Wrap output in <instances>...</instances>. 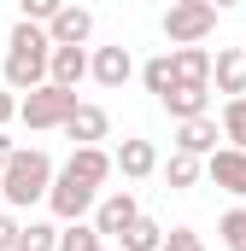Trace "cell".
Returning <instances> with one entry per match:
<instances>
[{
  "label": "cell",
  "instance_id": "obj_20",
  "mask_svg": "<svg viewBox=\"0 0 246 251\" xmlns=\"http://www.w3.org/2000/svg\"><path fill=\"white\" fill-rule=\"evenodd\" d=\"M141 76H147V94H158V100H164V94L176 88V64H170V53L147 59V70H141Z\"/></svg>",
  "mask_w": 246,
  "mask_h": 251
},
{
  "label": "cell",
  "instance_id": "obj_26",
  "mask_svg": "<svg viewBox=\"0 0 246 251\" xmlns=\"http://www.w3.org/2000/svg\"><path fill=\"white\" fill-rule=\"evenodd\" d=\"M12 117H18V94H6V88H0V134H6Z\"/></svg>",
  "mask_w": 246,
  "mask_h": 251
},
{
  "label": "cell",
  "instance_id": "obj_19",
  "mask_svg": "<svg viewBox=\"0 0 246 251\" xmlns=\"http://www.w3.org/2000/svg\"><path fill=\"white\" fill-rule=\"evenodd\" d=\"M12 251H59V228L53 222H18Z\"/></svg>",
  "mask_w": 246,
  "mask_h": 251
},
{
  "label": "cell",
  "instance_id": "obj_28",
  "mask_svg": "<svg viewBox=\"0 0 246 251\" xmlns=\"http://www.w3.org/2000/svg\"><path fill=\"white\" fill-rule=\"evenodd\" d=\"M12 152H18V146H12V140H6V134H0V170H6V164H12Z\"/></svg>",
  "mask_w": 246,
  "mask_h": 251
},
{
  "label": "cell",
  "instance_id": "obj_14",
  "mask_svg": "<svg viewBox=\"0 0 246 251\" xmlns=\"http://www.w3.org/2000/svg\"><path fill=\"white\" fill-rule=\"evenodd\" d=\"M170 64H176V82L182 88H211V53L205 47H176Z\"/></svg>",
  "mask_w": 246,
  "mask_h": 251
},
{
  "label": "cell",
  "instance_id": "obj_29",
  "mask_svg": "<svg viewBox=\"0 0 246 251\" xmlns=\"http://www.w3.org/2000/svg\"><path fill=\"white\" fill-rule=\"evenodd\" d=\"M94 251H106V246H94Z\"/></svg>",
  "mask_w": 246,
  "mask_h": 251
},
{
  "label": "cell",
  "instance_id": "obj_22",
  "mask_svg": "<svg viewBox=\"0 0 246 251\" xmlns=\"http://www.w3.org/2000/svg\"><path fill=\"white\" fill-rule=\"evenodd\" d=\"M164 176H170V187H193V181H199V158H187V152H170Z\"/></svg>",
  "mask_w": 246,
  "mask_h": 251
},
{
  "label": "cell",
  "instance_id": "obj_23",
  "mask_svg": "<svg viewBox=\"0 0 246 251\" xmlns=\"http://www.w3.org/2000/svg\"><path fill=\"white\" fill-rule=\"evenodd\" d=\"M94 246H106L94 228H82V222H70V228H59V251H94Z\"/></svg>",
  "mask_w": 246,
  "mask_h": 251
},
{
  "label": "cell",
  "instance_id": "obj_17",
  "mask_svg": "<svg viewBox=\"0 0 246 251\" xmlns=\"http://www.w3.org/2000/svg\"><path fill=\"white\" fill-rule=\"evenodd\" d=\"M205 100H211V88H182V82H176L158 105H164L176 123H193V117H205Z\"/></svg>",
  "mask_w": 246,
  "mask_h": 251
},
{
  "label": "cell",
  "instance_id": "obj_13",
  "mask_svg": "<svg viewBox=\"0 0 246 251\" xmlns=\"http://www.w3.org/2000/svg\"><path fill=\"white\" fill-rule=\"evenodd\" d=\"M106 128H112V117H106L100 105H76V111L64 117V134H70L76 146H94V140H106Z\"/></svg>",
  "mask_w": 246,
  "mask_h": 251
},
{
  "label": "cell",
  "instance_id": "obj_27",
  "mask_svg": "<svg viewBox=\"0 0 246 251\" xmlns=\"http://www.w3.org/2000/svg\"><path fill=\"white\" fill-rule=\"evenodd\" d=\"M12 240H18V222H12V216H0V251H12Z\"/></svg>",
  "mask_w": 246,
  "mask_h": 251
},
{
  "label": "cell",
  "instance_id": "obj_1",
  "mask_svg": "<svg viewBox=\"0 0 246 251\" xmlns=\"http://www.w3.org/2000/svg\"><path fill=\"white\" fill-rule=\"evenodd\" d=\"M47 53H53L47 29L18 24L12 41H6V94H35V88H47Z\"/></svg>",
  "mask_w": 246,
  "mask_h": 251
},
{
  "label": "cell",
  "instance_id": "obj_16",
  "mask_svg": "<svg viewBox=\"0 0 246 251\" xmlns=\"http://www.w3.org/2000/svg\"><path fill=\"white\" fill-rule=\"evenodd\" d=\"M176 152H187V158H199V152H217V117L176 123Z\"/></svg>",
  "mask_w": 246,
  "mask_h": 251
},
{
  "label": "cell",
  "instance_id": "obj_12",
  "mask_svg": "<svg viewBox=\"0 0 246 251\" xmlns=\"http://www.w3.org/2000/svg\"><path fill=\"white\" fill-rule=\"evenodd\" d=\"M64 176H76L82 187L100 193V181L112 176V152H100V146H76V152H70V164H64Z\"/></svg>",
  "mask_w": 246,
  "mask_h": 251
},
{
  "label": "cell",
  "instance_id": "obj_18",
  "mask_svg": "<svg viewBox=\"0 0 246 251\" xmlns=\"http://www.w3.org/2000/svg\"><path fill=\"white\" fill-rule=\"evenodd\" d=\"M118 240H123V251H164V228H158V222H147V216H135Z\"/></svg>",
  "mask_w": 246,
  "mask_h": 251
},
{
  "label": "cell",
  "instance_id": "obj_3",
  "mask_svg": "<svg viewBox=\"0 0 246 251\" xmlns=\"http://www.w3.org/2000/svg\"><path fill=\"white\" fill-rule=\"evenodd\" d=\"M211 29H217V6H211V0H176V6L164 12L170 47H199Z\"/></svg>",
  "mask_w": 246,
  "mask_h": 251
},
{
  "label": "cell",
  "instance_id": "obj_24",
  "mask_svg": "<svg viewBox=\"0 0 246 251\" xmlns=\"http://www.w3.org/2000/svg\"><path fill=\"white\" fill-rule=\"evenodd\" d=\"M217 234H223L229 251H246V210H229V216L217 222Z\"/></svg>",
  "mask_w": 246,
  "mask_h": 251
},
{
  "label": "cell",
  "instance_id": "obj_9",
  "mask_svg": "<svg viewBox=\"0 0 246 251\" xmlns=\"http://www.w3.org/2000/svg\"><path fill=\"white\" fill-rule=\"evenodd\" d=\"M82 76H88V53H82V47H53V53H47V82H53V88L76 94Z\"/></svg>",
  "mask_w": 246,
  "mask_h": 251
},
{
  "label": "cell",
  "instance_id": "obj_4",
  "mask_svg": "<svg viewBox=\"0 0 246 251\" xmlns=\"http://www.w3.org/2000/svg\"><path fill=\"white\" fill-rule=\"evenodd\" d=\"M76 105H82L76 94H64V88L47 82V88H35L30 100H18V117H24L30 128H64V117H70Z\"/></svg>",
  "mask_w": 246,
  "mask_h": 251
},
{
  "label": "cell",
  "instance_id": "obj_10",
  "mask_svg": "<svg viewBox=\"0 0 246 251\" xmlns=\"http://www.w3.org/2000/svg\"><path fill=\"white\" fill-rule=\"evenodd\" d=\"M211 82H217V94L246 100V53H241V47H223V53L211 59Z\"/></svg>",
  "mask_w": 246,
  "mask_h": 251
},
{
  "label": "cell",
  "instance_id": "obj_11",
  "mask_svg": "<svg viewBox=\"0 0 246 251\" xmlns=\"http://www.w3.org/2000/svg\"><path fill=\"white\" fill-rule=\"evenodd\" d=\"M88 76H94L100 88H123V82L135 76V59H129V47H100V53L88 59Z\"/></svg>",
  "mask_w": 246,
  "mask_h": 251
},
{
  "label": "cell",
  "instance_id": "obj_5",
  "mask_svg": "<svg viewBox=\"0 0 246 251\" xmlns=\"http://www.w3.org/2000/svg\"><path fill=\"white\" fill-rule=\"evenodd\" d=\"M47 204H53V216L59 222H82L88 210H94V187H82L76 176H53V187H47Z\"/></svg>",
  "mask_w": 246,
  "mask_h": 251
},
{
  "label": "cell",
  "instance_id": "obj_15",
  "mask_svg": "<svg viewBox=\"0 0 246 251\" xmlns=\"http://www.w3.org/2000/svg\"><path fill=\"white\" fill-rule=\"evenodd\" d=\"M112 170H123L129 181L153 176V170H158V152H153V140H123V146H118V158H112Z\"/></svg>",
  "mask_w": 246,
  "mask_h": 251
},
{
  "label": "cell",
  "instance_id": "obj_2",
  "mask_svg": "<svg viewBox=\"0 0 246 251\" xmlns=\"http://www.w3.org/2000/svg\"><path fill=\"white\" fill-rule=\"evenodd\" d=\"M47 187H53V158H47L41 146H18L12 164L0 170V204L30 210L35 199H47Z\"/></svg>",
  "mask_w": 246,
  "mask_h": 251
},
{
  "label": "cell",
  "instance_id": "obj_8",
  "mask_svg": "<svg viewBox=\"0 0 246 251\" xmlns=\"http://www.w3.org/2000/svg\"><path fill=\"white\" fill-rule=\"evenodd\" d=\"M135 216H141V204H135V193H129V187H123V193H106L100 210H94V234H100V240H106V234H123Z\"/></svg>",
  "mask_w": 246,
  "mask_h": 251
},
{
  "label": "cell",
  "instance_id": "obj_21",
  "mask_svg": "<svg viewBox=\"0 0 246 251\" xmlns=\"http://www.w3.org/2000/svg\"><path fill=\"white\" fill-rule=\"evenodd\" d=\"M223 140H235V152H246V100L223 105Z\"/></svg>",
  "mask_w": 246,
  "mask_h": 251
},
{
  "label": "cell",
  "instance_id": "obj_6",
  "mask_svg": "<svg viewBox=\"0 0 246 251\" xmlns=\"http://www.w3.org/2000/svg\"><path fill=\"white\" fill-rule=\"evenodd\" d=\"M88 35H94V12L88 6H59L53 24H47V41L53 47H82Z\"/></svg>",
  "mask_w": 246,
  "mask_h": 251
},
{
  "label": "cell",
  "instance_id": "obj_7",
  "mask_svg": "<svg viewBox=\"0 0 246 251\" xmlns=\"http://www.w3.org/2000/svg\"><path fill=\"white\" fill-rule=\"evenodd\" d=\"M205 176H211L223 193L246 199V152H235V146H217V152L205 158Z\"/></svg>",
  "mask_w": 246,
  "mask_h": 251
},
{
  "label": "cell",
  "instance_id": "obj_25",
  "mask_svg": "<svg viewBox=\"0 0 246 251\" xmlns=\"http://www.w3.org/2000/svg\"><path fill=\"white\" fill-rule=\"evenodd\" d=\"M164 251H205V240H199L193 228H170V234H164Z\"/></svg>",
  "mask_w": 246,
  "mask_h": 251
}]
</instances>
